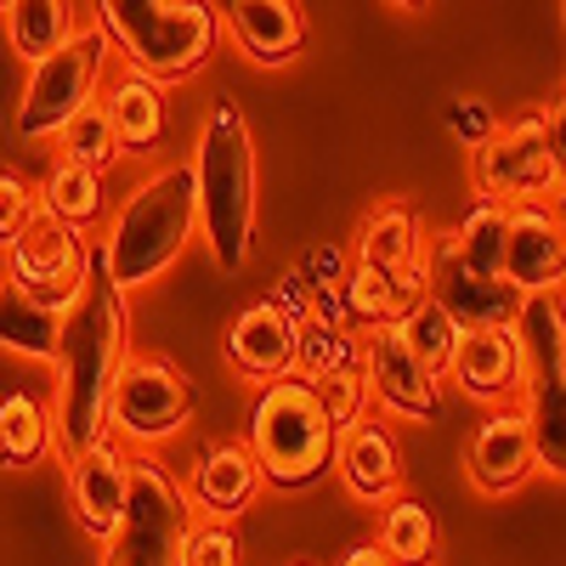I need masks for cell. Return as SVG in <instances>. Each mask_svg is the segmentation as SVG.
I'll list each match as a JSON object with an SVG mask.
<instances>
[{
	"label": "cell",
	"mask_w": 566,
	"mask_h": 566,
	"mask_svg": "<svg viewBox=\"0 0 566 566\" xmlns=\"http://www.w3.org/2000/svg\"><path fill=\"white\" fill-rule=\"evenodd\" d=\"M52 363H57L52 442H63V453H85L108 442V391L125 363V290L103 272L97 255L85 266L74 306L63 312V346Z\"/></svg>",
	"instance_id": "6da1fadb"
},
{
	"label": "cell",
	"mask_w": 566,
	"mask_h": 566,
	"mask_svg": "<svg viewBox=\"0 0 566 566\" xmlns=\"http://www.w3.org/2000/svg\"><path fill=\"white\" fill-rule=\"evenodd\" d=\"M193 205L199 232L221 272H239L250 255L255 232V148L239 103L216 97L205 130H199V159H193Z\"/></svg>",
	"instance_id": "7a4b0ae2"
},
{
	"label": "cell",
	"mask_w": 566,
	"mask_h": 566,
	"mask_svg": "<svg viewBox=\"0 0 566 566\" xmlns=\"http://www.w3.org/2000/svg\"><path fill=\"white\" fill-rule=\"evenodd\" d=\"M199 227V205H193V165H165L159 176H148L136 193L119 205L108 239L97 250L103 272L119 283V290H136V283H154Z\"/></svg>",
	"instance_id": "3957f363"
},
{
	"label": "cell",
	"mask_w": 566,
	"mask_h": 566,
	"mask_svg": "<svg viewBox=\"0 0 566 566\" xmlns=\"http://www.w3.org/2000/svg\"><path fill=\"white\" fill-rule=\"evenodd\" d=\"M97 29L125 52L130 74L159 85L205 69L221 34V12L210 0H97Z\"/></svg>",
	"instance_id": "277c9868"
},
{
	"label": "cell",
	"mask_w": 566,
	"mask_h": 566,
	"mask_svg": "<svg viewBox=\"0 0 566 566\" xmlns=\"http://www.w3.org/2000/svg\"><path fill=\"white\" fill-rule=\"evenodd\" d=\"M244 448L255 453L261 482L272 488H312L323 476L328 459H335V431H328L306 374H283V380L261 386Z\"/></svg>",
	"instance_id": "5b68a950"
},
{
	"label": "cell",
	"mask_w": 566,
	"mask_h": 566,
	"mask_svg": "<svg viewBox=\"0 0 566 566\" xmlns=\"http://www.w3.org/2000/svg\"><path fill=\"white\" fill-rule=\"evenodd\" d=\"M193 527V504L170 482L159 459H130L125 522L108 538V566H181V544Z\"/></svg>",
	"instance_id": "8992f818"
},
{
	"label": "cell",
	"mask_w": 566,
	"mask_h": 566,
	"mask_svg": "<svg viewBox=\"0 0 566 566\" xmlns=\"http://www.w3.org/2000/svg\"><path fill=\"white\" fill-rule=\"evenodd\" d=\"M560 181V108L533 114L510 130L476 142V187L482 199H538Z\"/></svg>",
	"instance_id": "52a82bcc"
},
{
	"label": "cell",
	"mask_w": 566,
	"mask_h": 566,
	"mask_svg": "<svg viewBox=\"0 0 566 566\" xmlns=\"http://www.w3.org/2000/svg\"><path fill=\"white\" fill-rule=\"evenodd\" d=\"M103 57H108V34L103 29H85L69 45H57L52 57H40L34 74H29L23 103H18V130L23 136H57L91 97H97Z\"/></svg>",
	"instance_id": "ba28073f"
},
{
	"label": "cell",
	"mask_w": 566,
	"mask_h": 566,
	"mask_svg": "<svg viewBox=\"0 0 566 566\" xmlns=\"http://www.w3.org/2000/svg\"><path fill=\"white\" fill-rule=\"evenodd\" d=\"M187 413H193V386L176 374V363H165V357H125L119 363L114 391H108V431L154 448V442L181 431Z\"/></svg>",
	"instance_id": "9c48e42d"
},
{
	"label": "cell",
	"mask_w": 566,
	"mask_h": 566,
	"mask_svg": "<svg viewBox=\"0 0 566 566\" xmlns=\"http://www.w3.org/2000/svg\"><path fill=\"white\" fill-rule=\"evenodd\" d=\"M85 266H91V250L80 244V227H63L52 216H34L7 250V277L18 290L40 295L45 306H57V312L74 306Z\"/></svg>",
	"instance_id": "30bf717a"
},
{
	"label": "cell",
	"mask_w": 566,
	"mask_h": 566,
	"mask_svg": "<svg viewBox=\"0 0 566 566\" xmlns=\"http://www.w3.org/2000/svg\"><path fill=\"white\" fill-rule=\"evenodd\" d=\"M419 266H424V295H431L459 328H488V323H510L522 290H510L504 277H482L470 272L453 250V232H424L419 244Z\"/></svg>",
	"instance_id": "8fae6325"
},
{
	"label": "cell",
	"mask_w": 566,
	"mask_h": 566,
	"mask_svg": "<svg viewBox=\"0 0 566 566\" xmlns=\"http://www.w3.org/2000/svg\"><path fill=\"white\" fill-rule=\"evenodd\" d=\"M442 374H453V386L476 402H499V397H515L527 386V363H522V346H515L510 323L459 328Z\"/></svg>",
	"instance_id": "7c38bea8"
},
{
	"label": "cell",
	"mask_w": 566,
	"mask_h": 566,
	"mask_svg": "<svg viewBox=\"0 0 566 566\" xmlns=\"http://www.w3.org/2000/svg\"><path fill=\"white\" fill-rule=\"evenodd\" d=\"M363 374H368V391L380 397L391 413H402V419H431L437 402H442L437 374L408 352L397 323H374V335L363 346Z\"/></svg>",
	"instance_id": "4fadbf2b"
},
{
	"label": "cell",
	"mask_w": 566,
	"mask_h": 566,
	"mask_svg": "<svg viewBox=\"0 0 566 566\" xmlns=\"http://www.w3.org/2000/svg\"><path fill=\"white\" fill-rule=\"evenodd\" d=\"M560 266H566V239L560 221L538 199H515L504 205V283L510 290H560Z\"/></svg>",
	"instance_id": "5bb4252c"
},
{
	"label": "cell",
	"mask_w": 566,
	"mask_h": 566,
	"mask_svg": "<svg viewBox=\"0 0 566 566\" xmlns=\"http://www.w3.org/2000/svg\"><path fill=\"white\" fill-rule=\"evenodd\" d=\"M125 488H130V459L114 442H97L85 453H69V499L91 538H114L125 522Z\"/></svg>",
	"instance_id": "9a60e30c"
},
{
	"label": "cell",
	"mask_w": 566,
	"mask_h": 566,
	"mask_svg": "<svg viewBox=\"0 0 566 566\" xmlns=\"http://www.w3.org/2000/svg\"><path fill=\"white\" fill-rule=\"evenodd\" d=\"M335 470H340V482L352 488V499H363V504L397 499V488H402L397 437L386 431L380 419H357L352 431L335 437Z\"/></svg>",
	"instance_id": "2e32d148"
},
{
	"label": "cell",
	"mask_w": 566,
	"mask_h": 566,
	"mask_svg": "<svg viewBox=\"0 0 566 566\" xmlns=\"http://www.w3.org/2000/svg\"><path fill=\"white\" fill-rule=\"evenodd\" d=\"M295 340H301V328L295 317H283L272 301L261 306H244L239 317H232L227 328V357L239 363L250 380H283V374H295Z\"/></svg>",
	"instance_id": "e0dca14e"
},
{
	"label": "cell",
	"mask_w": 566,
	"mask_h": 566,
	"mask_svg": "<svg viewBox=\"0 0 566 566\" xmlns=\"http://www.w3.org/2000/svg\"><path fill=\"white\" fill-rule=\"evenodd\" d=\"M216 12L227 18L232 40L255 63H290L306 45V18L295 0H221Z\"/></svg>",
	"instance_id": "ac0fdd59"
},
{
	"label": "cell",
	"mask_w": 566,
	"mask_h": 566,
	"mask_svg": "<svg viewBox=\"0 0 566 566\" xmlns=\"http://www.w3.org/2000/svg\"><path fill=\"white\" fill-rule=\"evenodd\" d=\"M470 482H476L482 493H515L527 476H533V442H527V424L522 413H493L476 437H470Z\"/></svg>",
	"instance_id": "d6986e66"
},
{
	"label": "cell",
	"mask_w": 566,
	"mask_h": 566,
	"mask_svg": "<svg viewBox=\"0 0 566 566\" xmlns=\"http://www.w3.org/2000/svg\"><path fill=\"white\" fill-rule=\"evenodd\" d=\"M261 493V464L244 442H216L199 470H193V504L205 515H216V522H227V515L250 510V499Z\"/></svg>",
	"instance_id": "ffe728a7"
},
{
	"label": "cell",
	"mask_w": 566,
	"mask_h": 566,
	"mask_svg": "<svg viewBox=\"0 0 566 566\" xmlns=\"http://www.w3.org/2000/svg\"><path fill=\"white\" fill-rule=\"evenodd\" d=\"M103 114H108V125L119 136V154H148V148H159L165 130H170V103H165L159 80H148V74H125L108 91Z\"/></svg>",
	"instance_id": "44dd1931"
},
{
	"label": "cell",
	"mask_w": 566,
	"mask_h": 566,
	"mask_svg": "<svg viewBox=\"0 0 566 566\" xmlns=\"http://www.w3.org/2000/svg\"><path fill=\"white\" fill-rule=\"evenodd\" d=\"M57 346H63V312L45 306L29 290H18L12 277H0V352L52 363Z\"/></svg>",
	"instance_id": "7402d4cb"
},
{
	"label": "cell",
	"mask_w": 566,
	"mask_h": 566,
	"mask_svg": "<svg viewBox=\"0 0 566 566\" xmlns=\"http://www.w3.org/2000/svg\"><path fill=\"white\" fill-rule=\"evenodd\" d=\"M510 335L522 346L527 380H560V290H527L515 301Z\"/></svg>",
	"instance_id": "603a6c76"
},
{
	"label": "cell",
	"mask_w": 566,
	"mask_h": 566,
	"mask_svg": "<svg viewBox=\"0 0 566 566\" xmlns=\"http://www.w3.org/2000/svg\"><path fill=\"white\" fill-rule=\"evenodd\" d=\"M419 244H424V221L408 205H380L357 227V261L380 266V272H397V266L419 261Z\"/></svg>",
	"instance_id": "cb8c5ba5"
},
{
	"label": "cell",
	"mask_w": 566,
	"mask_h": 566,
	"mask_svg": "<svg viewBox=\"0 0 566 566\" xmlns=\"http://www.w3.org/2000/svg\"><path fill=\"white\" fill-rule=\"evenodd\" d=\"M7 34L18 57H52L74 40V0H7Z\"/></svg>",
	"instance_id": "d4e9b609"
},
{
	"label": "cell",
	"mask_w": 566,
	"mask_h": 566,
	"mask_svg": "<svg viewBox=\"0 0 566 566\" xmlns=\"http://www.w3.org/2000/svg\"><path fill=\"white\" fill-rule=\"evenodd\" d=\"M527 442H533V470H549L560 476L566 470V380H527Z\"/></svg>",
	"instance_id": "484cf974"
},
{
	"label": "cell",
	"mask_w": 566,
	"mask_h": 566,
	"mask_svg": "<svg viewBox=\"0 0 566 566\" xmlns=\"http://www.w3.org/2000/svg\"><path fill=\"white\" fill-rule=\"evenodd\" d=\"M45 453H52V413H45V402L29 391L0 397V464L23 470V464H40Z\"/></svg>",
	"instance_id": "4316f807"
},
{
	"label": "cell",
	"mask_w": 566,
	"mask_h": 566,
	"mask_svg": "<svg viewBox=\"0 0 566 566\" xmlns=\"http://www.w3.org/2000/svg\"><path fill=\"white\" fill-rule=\"evenodd\" d=\"M34 205H40V216H52L63 227H91L103 216V176L85 170V165L57 159L52 176H45V187L34 193Z\"/></svg>",
	"instance_id": "83f0119b"
},
{
	"label": "cell",
	"mask_w": 566,
	"mask_h": 566,
	"mask_svg": "<svg viewBox=\"0 0 566 566\" xmlns=\"http://www.w3.org/2000/svg\"><path fill=\"white\" fill-rule=\"evenodd\" d=\"M380 555L391 566H431L437 560V522L419 499H386L380 522Z\"/></svg>",
	"instance_id": "f1b7e54d"
},
{
	"label": "cell",
	"mask_w": 566,
	"mask_h": 566,
	"mask_svg": "<svg viewBox=\"0 0 566 566\" xmlns=\"http://www.w3.org/2000/svg\"><path fill=\"white\" fill-rule=\"evenodd\" d=\"M453 250L470 272L482 277H504V205L499 199H476L470 216L453 227Z\"/></svg>",
	"instance_id": "f546056e"
},
{
	"label": "cell",
	"mask_w": 566,
	"mask_h": 566,
	"mask_svg": "<svg viewBox=\"0 0 566 566\" xmlns=\"http://www.w3.org/2000/svg\"><path fill=\"white\" fill-rule=\"evenodd\" d=\"M57 136H63V159L97 170V176H108L114 159H119V136H114V125H108V114L97 103H85Z\"/></svg>",
	"instance_id": "4dcf8cb0"
},
{
	"label": "cell",
	"mask_w": 566,
	"mask_h": 566,
	"mask_svg": "<svg viewBox=\"0 0 566 566\" xmlns=\"http://www.w3.org/2000/svg\"><path fill=\"white\" fill-rule=\"evenodd\" d=\"M312 397H317V408H323V419H328V431H352V424L363 419V408H368V374H363V363H346V368H328V374H312Z\"/></svg>",
	"instance_id": "1f68e13d"
},
{
	"label": "cell",
	"mask_w": 566,
	"mask_h": 566,
	"mask_svg": "<svg viewBox=\"0 0 566 566\" xmlns=\"http://www.w3.org/2000/svg\"><path fill=\"white\" fill-rule=\"evenodd\" d=\"M397 328H402V340H408V352L431 368V374H442V363H448V352H453V335H459V323L424 295V301H413L402 317H397Z\"/></svg>",
	"instance_id": "d6a6232c"
},
{
	"label": "cell",
	"mask_w": 566,
	"mask_h": 566,
	"mask_svg": "<svg viewBox=\"0 0 566 566\" xmlns=\"http://www.w3.org/2000/svg\"><path fill=\"white\" fill-rule=\"evenodd\" d=\"M346 306L368 323H397L402 306H397V272H380V266H352L346 277Z\"/></svg>",
	"instance_id": "836d02e7"
},
{
	"label": "cell",
	"mask_w": 566,
	"mask_h": 566,
	"mask_svg": "<svg viewBox=\"0 0 566 566\" xmlns=\"http://www.w3.org/2000/svg\"><path fill=\"white\" fill-rule=\"evenodd\" d=\"M181 566H244V549H239V533L227 522H210L205 527H187V544H181Z\"/></svg>",
	"instance_id": "e575fe53"
},
{
	"label": "cell",
	"mask_w": 566,
	"mask_h": 566,
	"mask_svg": "<svg viewBox=\"0 0 566 566\" xmlns=\"http://www.w3.org/2000/svg\"><path fill=\"white\" fill-rule=\"evenodd\" d=\"M295 363H306V380L312 374H328V368H346L357 363L352 340L335 335V328H301V340H295Z\"/></svg>",
	"instance_id": "d590c367"
},
{
	"label": "cell",
	"mask_w": 566,
	"mask_h": 566,
	"mask_svg": "<svg viewBox=\"0 0 566 566\" xmlns=\"http://www.w3.org/2000/svg\"><path fill=\"white\" fill-rule=\"evenodd\" d=\"M40 216L34 193H29V181L12 176V170H0V250H12V239Z\"/></svg>",
	"instance_id": "8d00e7d4"
},
{
	"label": "cell",
	"mask_w": 566,
	"mask_h": 566,
	"mask_svg": "<svg viewBox=\"0 0 566 566\" xmlns=\"http://www.w3.org/2000/svg\"><path fill=\"white\" fill-rule=\"evenodd\" d=\"M448 125H453V136H464V142H470V148L493 136V114H488V103H476V97H459V103H453V114H448Z\"/></svg>",
	"instance_id": "74e56055"
},
{
	"label": "cell",
	"mask_w": 566,
	"mask_h": 566,
	"mask_svg": "<svg viewBox=\"0 0 566 566\" xmlns=\"http://www.w3.org/2000/svg\"><path fill=\"white\" fill-rule=\"evenodd\" d=\"M340 566H391V560L380 555V544H357V549L340 555Z\"/></svg>",
	"instance_id": "f35d334b"
},
{
	"label": "cell",
	"mask_w": 566,
	"mask_h": 566,
	"mask_svg": "<svg viewBox=\"0 0 566 566\" xmlns=\"http://www.w3.org/2000/svg\"><path fill=\"white\" fill-rule=\"evenodd\" d=\"M408 7H419V0H408Z\"/></svg>",
	"instance_id": "ab89813d"
},
{
	"label": "cell",
	"mask_w": 566,
	"mask_h": 566,
	"mask_svg": "<svg viewBox=\"0 0 566 566\" xmlns=\"http://www.w3.org/2000/svg\"><path fill=\"white\" fill-rule=\"evenodd\" d=\"M0 7H7V0H0Z\"/></svg>",
	"instance_id": "60d3db41"
},
{
	"label": "cell",
	"mask_w": 566,
	"mask_h": 566,
	"mask_svg": "<svg viewBox=\"0 0 566 566\" xmlns=\"http://www.w3.org/2000/svg\"><path fill=\"white\" fill-rule=\"evenodd\" d=\"M0 277H7V272H0Z\"/></svg>",
	"instance_id": "b9f144b4"
}]
</instances>
